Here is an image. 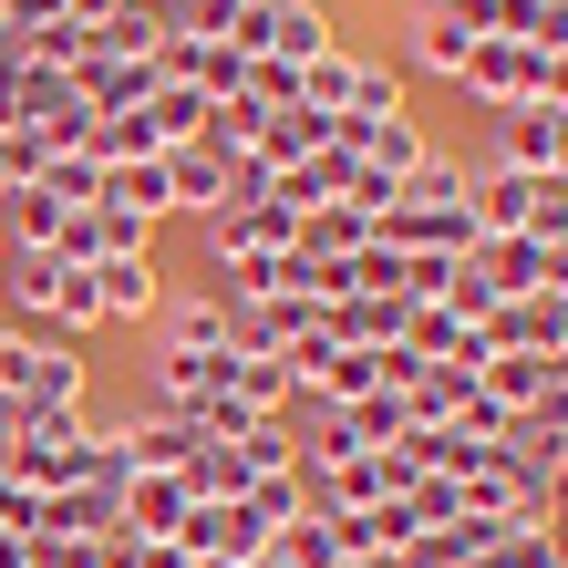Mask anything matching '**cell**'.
Returning <instances> with one entry per match:
<instances>
[{"label":"cell","mask_w":568,"mask_h":568,"mask_svg":"<svg viewBox=\"0 0 568 568\" xmlns=\"http://www.w3.org/2000/svg\"><path fill=\"white\" fill-rule=\"evenodd\" d=\"M93 445H104L93 404H42V414H21L11 434H0V476H11L21 496L83 486V476H93Z\"/></svg>","instance_id":"obj_1"},{"label":"cell","mask_w":568,"mask_h":568,"mask_svg":"<svg viewBox=\"0 0 568 568\" xmlns=\"http://www.w3.org/2000/svg\"><path fill=\"white\" fill-rule=\"evenodd\" d=\"M93 373H83V342H42V331H11L0 321V424L42 414V404H83Z\"/></svg>","instance_id":"obj_2"},{"label":"cell","mask_w":568,"mask_h":568,"mask_svg":"<svg viewBox=\"0 0 568 568\" xmlns=\"http://www.w3.org/2000/svg\"><path fill=\"white\" fill-rule=\"evenodd\" d=\"M548 62L558 52H538V42H486L465 52V73H455V93H476V104H496V114H517V104H548Z\"/></svg>","instance_id":"obj_3"},{"label":"cell","mask_w":568,"mask_h":568,"mask_svg":"<svg viewBox=\"0 0 568 568\" xmlns=\"http://www.w3.org/2000/svg\"><path fill=\"white\" fill-rule=\"evenodd\" d=\"M476 42H486L476 0H414V21H404V62H414V73H434V83H455Z\"/></svg>","instance_id":"obj_4"},{"label":"cell","mask_w":568,"mask_h":568,"mask_svg":"<svg viewBox=\"0 0 568 568\" xmlns=\"http://www.w3.org/2000/svg\"><path fill=\"white\" fill-rule=\"evenodd\" d=\"M31 538H124V486L114 476H83V486L31 496Z\"/></svg>","instance_id":"obj_5"},{"label":"cell","mask_w":568,"mask_h":568,"mask_svg":"<svg viewBox=\"0 0 568 568\" xmlns=\"http://www.w3.org/2000/svg\"><path fill=\"white\" fill-rule=\"evenodd\" d=\"M496 155L527 165V176H568V104H517V114H496Z\"/></svg>","instance_id":"obj_6"},{"label":"cell","mask_w":568,"mask_h":568,"mask_svg":"<svg viewBox=\"0 0 568 568\" xmlns=\"http://www.w3.org/2000/svg\"><path fill=\"white\" fill-rule=\"evenodd\" d=\"M155 248H124V258H93V311H104V331H135L155 321Z\"/></svg>","instance_id":"obj_7"},{"label":"cell","mask_w":568,"mask_h":568,"mask_svg":"<svg viewBox=\"0 0 568 568\" xmlns=\"http://www.w3.org/2000/svg\"><path fill=\"white\" fill-rule=\"evenodd\" d=\"M465 270H476L496 300H538L548 290V239H527V227H517V239H476V248H465Z\"/></svg>","instance_id":"obj_8"},{"label":"cell","mask_w":568,"mask_h":568,"mask_svg":"<svg viewBox=\"0 0 568 568\" xmlns=\"http://www.w3.org/2000/svg\"><path fill=\"white\" fill-rule=\"evenodd\" d=\"M186 507H196L186 476H124V538H176Z\"/></svg>","instance_id":"obj_9"},{"label":"cell","mask_w":568,"mask_h":568,"mask_svg":"<svg viewBox=\"0 0 568 568\" xmlns=\"http://www.w3.org/2000/svg\"><path fill=\"white\" fill-rule=\"evenodd\" d=\"M227 342H239V311H227L217 290H186L176 311H165V342L155 352H227Z\"/></svg>","instance_id":"obj_10"},{"label":"cell","mask_w":568,"mask_h":568,"mask_svg":"<svg viewBox=\"0 0 568 568\" xmlns=\"http://www.w3.org/2000/svg\"><path fill=\"white\" fill-rule=\"evenodd\" d=\"M476 393H486V404L517 424V414L548 393V352H486V362H476Z\"/></svg>","instance_id":"obj_11"},{"label":"cell","mask_w":568,"mask_h":568,"mask_svg":"<svg viewBox=\"0 0 568 568\" xmlns=\"http://www.w3.org/2000/svg\"><path fill=\"white\" fill-rule=\"evenodd\" d=\"M383 227L362 217V207H342V196H331V207H311L300 217V239H290V258H352V248H373Z\"/></svg>","instance_id":"obj_12"},{"label":"cell","mask_w":568,"mask_h":568,"mask_svg":"<svg viewBox=\"0 0 568 568\" xmlns=\"http://www.w3.org/2000/svg\"><path fill=\"white\" fill-rule=\"evenodd\" d=\"M93 207H124V217H176L165 207V155H135V165H104V196H93Z\"/></svg>","instance_id":"obj_13"},{"label":"cell","mask_w":568,"mask_h":568,"mask_svg":"<svg viewBox=\"0 0 568 568\" xmlns=\"http://www.w3.org/2000/svg\"><path fill=\"white\" fill-rule=\"evenodd\" d=\"M270 558H280V568H331V558H352V548H342V517H331V507H300L280 538H270Z\"/></svg>","instance_id":"obj_14"},{"label":"cell","mask_w":568,"mask_h":568,"mask_svg":"<svg viewBox=\"0 0 568 568\" xmlns=\"http://www.w3.org/2000/svg\"><path fill=\"white\" fill-rule=\"evenodd\" d=\"M331 145V114H311V104H280L270 124H258V155H270V176L280 165H300V155H321Z\"/></svg>","instance_id":"obj_15"},{"label":"cell","mask_w":568,"mask_h":568,"mask_svg":"<svg viewBox=\"0 0 568 568\" xmlns=\"http://www.w3.org/2000/svg\"><path fill=\"white\" fill-rule=\"evenodd\" d=\"M31 186H42L52 207H93V196H104V155H93V145H73V155H52Z\"/></svg>","instance_id":"obj_16"},{"label":"cell","mask_w":568,"mask_h":568,"mask_svg":"<svg viewBox=\"0 0 568 568\" xmlns=\"http://www.w3.org/2000/svg\"><path fill=\"white\" fill-rule=\"evenodd\" d=\"M176 476H186L196 496H239V486L258 476V465H248V445H196V455L176 465Z\"/></svg>","instance_id":"obj_17"},{"label":"cell","mask_w":568,"mask_h":568,"mask_svg":"<svg viewBox=\"0 0 568 568\" xmlns=\"http://www.w3.org/2000/svg\"><path fill=\"white\" fill-rule=\"evenodd\" d=\"M352 73H362V62L331 42L321 62H300V104H311V114H342V104H352Z\"/></svg>","instance_id":"obj_18"},{"label":"cell","mask_w":568,"mask_h":568,"mask_svg":"<svg viewBox=\"0 0 568 568\" xmlns=\"http://www.w3.org/2000/svg\"><path fill=\"white\" fill-rule=\"evenodd\" d=\"M342 114H362V124H393V114H404V73H393V62H362Z\"/></svg>","instance_id":"obj_19"},{"label":"cell","mask_w":568,"mask_h":568,"mask_svg":"<svg viewBox=\"0 0 568 568\" xmlns=\"http://www.w3.org/2000/svg\"><path fill=\"white\" fill-rule=\"evenodd\" d=\"M239 568H280V558H270V548H258V558H239Z\"/></svg>","instance_id":"obj_20"},{"label":"cell","mask_w":568,"mask_h":568,"mask_svg":"<svg viewBox=\"0 0 568 568\" xmlns=\"http://www.w3.org/2000/svg\"><path fill=\"white\" fill-rule=\"evenodd\" d=\"M0 434H11V424H0Z\"/></svg>","instance_id":"obj_21"}]
</instances>
